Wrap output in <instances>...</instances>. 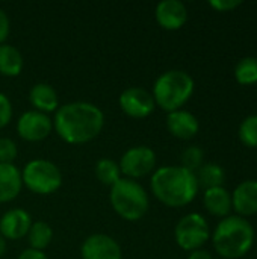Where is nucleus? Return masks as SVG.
I'll use <instances>...</instances> for the list:
<instances>
[{
  "label": "nucleus",
  "mask_w": 257,
  "mask_h": 259,
  "mask_svg": "<svg viewBox=\"0 0 257 259\" xmlns=\"http://www.w3.org/2000/svg\"><path fill=\"white\" fill-rule=\"evenodd\" d=\"M195 173L182 165H165L153 171L151 191L164 205L180 208L191 203L198 193Z\"/></svg>",
  "instance_id": "obj_2"
},
{
  "label": "nucleus",
  "mask_w": 257,
  "mask_h": 259,
  "mask_svg": "<svg viewBox=\"0 0 257 259\" xmlns=\"http://www.w3.org/2000/svg\"><path fill=\"white\" fill-rule=\"evenodd\" d=\"M109 199L115 212L129 222L142 219L148 211V196L142 185L133 179L121 178L111 187Z\"/></svg>",
  "instance_id": "obj_5"
},
{
  "label": "nucleus",
  "mask_w": 257,
  "mask_h": 259,
  "mask_svg": "<svg viewBox=\"0 0 257 259\" xmlns=\"http://www.w3.org/2000/svg\"><path fill=\"white\" fill-rule=\"evenodd\" d=\"M29 99H30V103L35 106V111H39L44 114L58 111V108H59L58 93L55 91V88L52 85L44 83V82L35 83L30 88Z\"/></svg>",
  "instance_id": "obj_18"
},
{
  "label": "nucleus",
  "mask_w": 257,
  "mask_h": 259,
  "mask_svg": "<svg viewBox=\"0 0 257 259\" xmlns=\"http://www.w3.org/2000/svg\"><path fill=\"white\" fill-rule=\"evenodd\" d=\"M232 209L239 217H251L257 214V181L248 179L241 182L232 193Z\"/></svg>",
  "instance_id": "obj_14"
},
{
  "label": "nucleus",
  "mask_w": 257,
  "mask_h": 259,
  "mask_svg": "<svg viewBox=\"0 0 257 259\" xmlns=\"http://www.w3.org/2000/svg\"><path fill=\"white\" fill-rule=\"evenodd\" d=\"M121 109L133 118H145L148 117L156 106L153 94L141 87H132L121 93L120 96Z\"/></svg>",
  "instance_id": "obj_9"
},
{
  "label": "nucleus",
  "mask_w": 257,
  "mask_h": 259,
  "mask_svg": "<svg viewBox=\"0 0 257 259\" xmlns=\"http://www.w3.org/2000/svg\"><path fill=\"white\" fill-rule=\"evenodd\" d=\"M195 178H197L198 187L209 190V188L223 187V184L226 181V173L221 165L209 162V164H203L200 167V170L195 173Z\"/></svg>",
  "instance_id": "obj_20"
},
{
  "label": "nucleus",
  "mask_w": 257,
  "mask_h": 259,
  "mask_svg": "<svg viewBox=\"0 0 257 259\" xmlns=\"http://www.w3.org/2000/svg\"><path fill=\"white\" fill-rule=\"evenodd\" d=\"M174 237L180 249L188 252L198 250L211 238L209 223L201 214L191 212L180 219V222L176 225Z\"/></svg>",
  "instance_id": "obj_7"
},
{
  "label": "nucleus",
  "mask_w": 257,
  "mask_h": 259,
  "mask_svg": "<svg viewBox=\"0 0 257 259\" xmlns=\"http://www.w3.org/2000/svg\"><path fill=\"white\" fill-rule=\"evenodd\" d=\"M9 35V18L3 9H0V44L8 38Z\"/></svg>",
  "instance_id": "obj_29"
},
{
  "label": "nucleus",
  "mask_w": 257,
  "mask_h": 259,
  "mask_svg": "<svg viewBox=\"0 0 257 259\" xmlns=\"http://www.w3.org/2000/svg\"><path fill=\"white\" fill-rule=\"evenodd\" d=\"M83 259H123L120 244L105 234H94L82 244Z\"/></svg>",
  "instance_id": "obj_11"
},
{
  "label": "nucleus",
  "mask_w": 257,
  "mask_h": 259,
  "mask_svg": "<svg viewBox=\"0 0 257 259\" xmlns=\"http://www.w3.org/2000/svg\"><path fill=\"white\" fill-rule=\"evenodd\" d=\"M12 118V105H11V100L3 94L0 93V129L5 127Z\"/></svg>",
  "instance_id": "obj_27"
},
{
  "label": "nucleus",
  "mask_w": 257,
  "mask_h": 259,
  "mask_svg": "<svg viewBox=\"0 0 257 259\" xmlns=\"http://www.w3.org/2000/svg\"><path fill=\"white\" fill-rule=\"evenodd\" d=\"M101 109L88 102H71L58 108L53 126L58 135L70 144H83L94 140L103 129Z\"/></svg>",
  "instance_id": "obj_1"
},
{
  "label": "nucleus",
  "mask_w": 257,
  "mask_h": 259,
  "mask_svg": "<svg viewBox=\"0 0 257 259\" xmlns=\"http://www.w3.org/2000/svg\"><path fill=\"white\" fill-rule=\"evenodd\" d=\"M209 6L218 12H229V11H233L235 8L241 6V2L239 0H211Z\"/></svg>",
  "instance_id": "obj_28"
},
{
  "label": "nucleus",
  "mask_w": 257,
  "mask_h": 259,
  "mask_svg": "<svg viewBox=\"0 0 257 259\" xmlns=\"http://www.w3.org/2000/svg\"><path fill=\"white\" fill-rule=\"evenodd\" d=\"M32 226V219L29 212L20 208L6 211L0 217V234L8 240H20L27 235Z\"/></svg>",
  "instance_id": "obj_13"
},
{
  "label": "nucleus",
  "mask_w": 257,
  "mask_h": 259,
  "mask_svg": "<svg viewBox=\"0 0 257 259\" xmlns=\"http://www.w3.org/2000/svg\"><path fill=\"white\" fill-rule=\"evenodd\" d=\"M203 161H204V152L198 146H189L182 153V167L192 173H197L200 170Z\"/></svg>",
  "instance_id": "obj_25"
},
{
  "label": "nucleus",
  "mask_w": 257,
  "mask_h": 259,
  "mask_svg": "<svg viewBox=\"0 0 257 259\" xmlns=\"http://www.w3.org/2000/svg\"><path fill=\"white\" fill-rule=\"evenodd\" d=\"M23 184L36 194H52L62 185L61 170L47 159H33L21 171Z\"/></svg>",
  "instance_id": "obj_6"
},
{
  "label": "nucleus",
  "mask_w": 257,
  "mask_h": 259,
  "mask_svg": "<svg viewBox=\"0 0 257 259\" xmlns=\"http://www.w3.org/2000/svg\"><path fill=\"white\" fill-rule=\"evenodd\" d=\"M235 79L241 85L257 83V58L245 56L235 67Z\"/></svg>",
  "instance_id": "obj_22"
},
{
  "label": "nucleus",
  "mask_w": 257,
  "mask_h": 259,
  "mask_svg": "<svg viewBox=\"0 0 257 259\" xmlns=\"http://www.w3.org/2000/svg\"><path fill=\"white\" fill-rule=\"evenodd\" d=\"M238 135L244 146L257 149V114L248 115L242 120Z\"/></svg>",
  "instance_id": "obj_24"
},
{
  "label": "nucleus",
  "mask_w": 257,
  "mask_h": 259,
  "mask_svg": "<svg viewBox=\"0 0 257 259\" xmlns=\"http://www.w3.org/2000/svg\"><path fill=\"white\" fill-rule=\"evenodd\" d=\"M53 121L39 111H27L17 121V132L26 141H41L52 132Z\"/></svg>",
  "instance_id": "obj_10"
},
{
  "label": "nucleus",
  "mask_w": 257,
  "mask_h": 259,
  "mask_svg": "<svg viewBox=\"0 0 257 259\" xmlns=\"http://www.w3.org/2000/svg\"><path fill=\"white\" fill-rule=\"evenodd\" d=\"M212 240L221 258L239 259L245 256L254 244V228L244 217L229 215L217 225Z\"/></svg>",
  "instance_id": "obj_3"
},
{
  "label": "nucleus",
  "mask_w": 257,
  "mask_h": 259,
  "mask_svg": "<svg viewBox=\"0 0 257 259\" xmlns=\"http://www.w3.org/2000/svg\"><path fill=\"white\" fill-rule=\"evenodd\" d=\"M21 187V171L14 164H0V203L14 200Z\"/></svg>",
  "instance_id": "obj_16"
},
{
  "label": "nucleus",
  "mask_w": 257,
  "mask_h": 259,
  "mask_svg": "<svg viewBox=\"0 0 257 259\" xmlns=\"http://www.w3.org/2000/svg\"><path fill=\"white\" fill-rule=\"evenodd\" d=\"M167 127L173 137L180 138V140H191L198 134L200 123L192 112L185 111V109H177V111L168 112Z\"/></svg>",
  "instance_id": "obj_15"
},
{
  "label": "nucleus",
  "mask_w": 257,
  "mask_h": 259,
  "mask_svg": "<svg viewBox=\"0 0 257 259\" xmlns=\"http://www.w3.org/2000/svg\"><path fill=\"white\" fill-rule=\"evenodd\" d=\"M27 238H29L30 249L42 252L50 244V241L53 238V231H52L50 225H47L45 222H36V223H32V226L27 232Z\"/></svg>",
  "instance_id": "obj_21"
},
{
  "label": "nucleus",
  "mask_w": 257,
  "mask_h": 259,
  "mask_svg": "<svg viewBox=\"0 0 257 259\" xmlns=\"http://www.w3.org/2000/svg\"><path fill=\"white\" fill-rule=\"evenodd\" d=\"M155 167H156V153L147 146H136L129 149L120 161L121 173L126 175L127 179H133V181L153 173Z\"/></svg>",
  "instance_id": "obj_8"
},
{
  "label": "nucleus",
  "mask_w": 257,
  "mask_h": 259,
  "mask_svg": "<svg viewBox=\"0 0 257 259\" xmlns=\"http://www.w3.org/2000/svg\"><path fill=\"white\" fill-rule=\"evenodd\" d=\"M95 176L101 184L112 187L121 179V170L117 162H114L112 159L103 158L95 164Z\"/></svg>",
  "instance_id": "obj_23"
},
{
  "label": "nucleus",
  "mask_w": 257,
  "mask_h": 259,
  "mask_svg": "<svg viewBox=\"0 0 257 259\" xmlns=\"http://www.w3.org/2000/svg\"><path fill=\"white\" fill-rule=\"evenodd\" d=\"M194 79L183 70H168L162 73L153 87V99L164 111L180 109L194 93Z\"/></svg>",
  "instance_id": "obj_4"
},
{
  "label": "nucleus",
  "mask_w": 257,
  "mask_h": 259,
  "mask_svg": "<svg viewBox=\"0 0 257 259\" xmlns=\"http://www.w3.org/2000/svg\"><path fill=\"white\" fill-rule=\"evenodd\" d=\"M18 259H48L47 255L41 250H35V249H26L24 252H21V255Z\"/></svg>",
  "instance_id": "obj_30"
},
{
  "label": "nucleus",
  "mask_w": 257,
  "mask_h": 259,
  "mask_svg": "<svg viewBox=\"0 0 257 259\" xmlns=\"http://www.w3.org/2000/svg\"><path fill=\"white\" fill-rule=\"evenodd\" d=\"M188 259H214L212 255L208 252V250H203V249H198V250H194L189 253Z\"/></svg>",
  "instance_id": "obj_31"
},
{
  "label": "nucleus",
  "mask_w": 257,
  "mask_h": 259,
  "mask_svg": "<svg viewBox=\"0 0 257 259\" xmlns=\"http://www.w3.org/2000/svg\"><path fill=\"white\" fill-rule=\"evenodd\" d=\"M17 158V146L11 138H0V164H12Z\"/></svg>",
  "instance_id": "obj_26"
},
{
  "label": "nucleus",
  "mask_w": 257,
  "mask_h": 259,
  "mask_svg": "<svg viewBox=\"0 0 257 259\" xmlns=\"http://www.w3.org/2000/svg\"><path fill=\"white\" fill-rule=\"evenodd\" d=\"M156 21L167 30L180 29L188 20V9L180 0H164L156 6Z\"/></svg>",
  "instance_id": "obj_12"
},
{
  "label": "nucleus",
  "mask_w": 257,
  "mask_h": 259,
  "mask_svg": "<svg viewBox=\"0 0 257 259\" xmlns=\"http://www.w3.org/2000/svg\"><path fill=\"white\" fill-rule=\"evenodd\" d=\"M23 70V56L11 44H0V73L3 76H18Z\"/></svg>",
  "instance_id": "obj_19"
},
{
  "label": "nucleus",
  "mask_w": 257,
  "mask_h": 259,
  "mask_svg": "<svg viewBox=\"0 0 257 259\" xmlns=\"http://www.w3.org/2000/svg\"><path fill=\"white\" fill-rule=\"evenodd\" d=\"M203 203L211 215L226 219L232 211V194L224 187L209 188L204 190Z\"/></svg>",
  "instance_id": "obj_17"
},
{
  "label": "nucleus",
  "mask_w": 257,
  "mask_h": 259,
  "mask_svg": "<svg viewBox=\"0 0 257 259\" xmlns=\"http://www.w3.org/2000/svg\"><path fill=\"white\" fill-rule=\"evenodd\" d=\"M5 250H6V241H5V238L2 237V234H0V256L5 255Z\"/></svg>",
  "instance_id": "obj_32"
}]
</instances>
